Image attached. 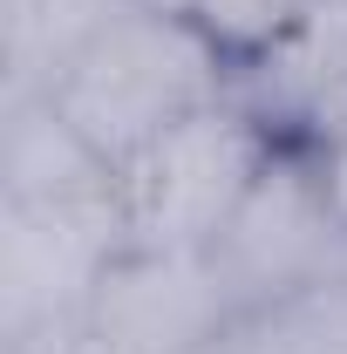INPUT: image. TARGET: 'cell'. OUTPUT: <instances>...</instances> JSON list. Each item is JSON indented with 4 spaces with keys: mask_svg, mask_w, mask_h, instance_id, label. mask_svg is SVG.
Here are the masks:
<instances>
[{
    "mask_svg": "<svg viewBox=\"0 0 347 354\" xmlns=\"http://www.w3.org/2000/svg\"><path fill=\"white\" fill-rule=\"evenodd\" d=\"M300 7H313V0H279V14H300Z\"/></svg>",
    "mask_w": 347,
    "mask_h": 354,
    "instance_id": "12",
    "label": "cell"
},
{
    "mask_svg": "<svg viewBox=\"0 0 347 354\" xmlns=\"http://www.w3.org/2000/svg\"><path fill=\"white\" fill-rule=\"evenodd\" d=\"M0 191L7 205H28V212H88V205H116V164H102L41 88H28V95H7Z\"/></svg>",
    "mask_w": 347,
    "mask_h": 354,
    "instance_id": "6",
    "label": "cell"
},
{
    "mask_svg": "<svg viewBox=\"0 0 347 354\" xmlns=\"http://www.w3.org/2000/svg\"><path fill=\"white\" fill-rule=\"evenodd\" d=\"M198 354H232V348H225V334H218V341H205V348H198Z\"/></svg>",
    "mask_w": 347,
    "mask_h": 354,
    "instance_id": "11",
    "label": "cell"
},
{
    "mask_svg": "<svg viewBox=\"0 0 347 354\" xmlns=\"http://www.w3.org/2000/svg\"><path fill=\"white\" fill-rule=\"evenodd\" d=\"M123 0H0V28H7V95L48 88L62 75V62L116 14Z\"/></svg>",
    "mask_w": 347,
    "mask_h": 354,
    "instance_id": "7",
    "label": "cell"
},
{
    "mask_svg": "<svg viewBox=\"0 0 347 354\" xmlns=\"http://www.w3.org/2000/svg\"><path fill=\"white\" fill-rule=\"evenodd\" d=\"M225 293H218L205 252H150L123 245L102 266L88 293L68 354H198L225 334Z\"/></svg>",
    "mask_w": 347,
    "mask_h": 354,
    "instance_id": "4",
    "label": "cell"
},
{
    "mask_svg": "<svg viewBox=\"0 0 347 354\" xmlns=\"http://www.w3.org/2000/svg\"><path fill=\"white\" fill-rule=\"evenodd\" d=\"M136 7H177V14H198V0H136Z\"/></svg>",
    "mask_w": 347,
    "mask_h": 354,
    "instance_id": "10",
    "label": "cell"
},
{
    "mask_svg": "<svg viewBox=\"0 0 347 354\" xmlns=\"http://www.w3.org/2000/svg\"><path fill=\"white\" fill-rule=\"evenodd\" d=\"M225 348L232 354H347V279L232 313Z\"/></svg>",
    "mask_w": 347,
    "mask_h": 354,
    "instance_id": "8",
    "label": "cell"
},
{
    "mask_svg": "<svg viewBox=\"0 0 347 354\" xmlns=\"http://www.w3.org/2000/svg\"><path fill=\"white\" fill-rule=\"evenodd\" d=\"M205 266L232 313L347 279V232L334 218L320 157L279 143L252 191L238 198V212L225 218V232L205 245Z\"/></svg>",
    "mask_w": 347,
    "mask_h": 354,
    "instance_id": "3",
    "label": "cell"
},
{
    "mask_svg": "<svg viewBox=\"0 0 347 354\" xmlns=\"http://www.w3.org/2000/svg\"><path fill=\"white\" fill-rule=\"evenodd\" d=\"M272 130L259 116L225 95L212 109L184 116L177 130L143 143L130 164L116 171V212L130 245L150 252H205L225 218L238 212V198L252 191V177L272 164Z\"/></svg>",
    "mask_w": 347,
    "mask_h": 354,
    "instance_id": "2",
    "label": "cell"
},
{
    "mask_svg": "<svg viewBox=\"0 0 347 354\" xmlns=\"http://www.w3.org/2000/svg\"><path fill=\"white\" fill-rule=\"evenodd\" d=\"M232 82H238V55L218 41L198 14L123 0L62 62V75L41 95L82 130V143L102 164L123 171L143 143H157L184 116L225 102Z\"/></svg>",
    "mask_w": 347,
    "mask_h": 354,
    "instance_id": "1",
    "label": "cell"
},
{
    "mask_svg": "<svg viewBox=\"0 0 347 354\" xmlns=\"http://www.w3.org/2000/svg\"><path fill=\"white\" fill-rule=\"evenodd\" d=\"M232 95L286 150H327L347 136V0L286 14L259 48L238 55Z\"/></svg>",
    "mask_w": 347,
    "mask_h": 354,
    "instance_id": "5",
    "label": "cell"
},
{
    "mask_svg": "<svg viewBox=\"0 0 347 354\" xmlns=\"http://www.w3.org/2000/svg\"><path fill=\"white\" fill-rule=\"evenodd\" d=\"M320 157V177H327V198H334V218L347 232V136L341 143H327V150H313Z\"/></svg>",
    "mask_w": 347,
    "mask_h": 354,
    "instance_id": "9",
    "label": "cell"
}]
</instances>
